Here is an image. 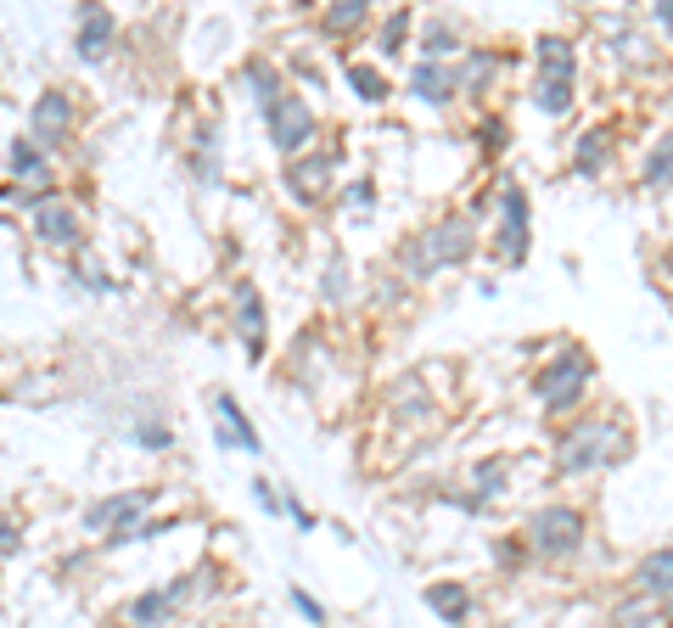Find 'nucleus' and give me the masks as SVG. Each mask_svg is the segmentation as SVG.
<instances>
[{
    "label": "nucleus",
    "instance_id": "nucleus-1",
    "mask_svg": "<svg viewBox=\"0 0 673 628\" xmlns=\"http://www.w3.org/2000/svg\"><path fill=\"white\" fill-rule=\"evenodd\" d=\"M629 455V432L612 426V421H579L556 444V471L561 477H579V471H595V466H612Z\"/></svg>",
    "mask_w": 673,
    "mask_h": 628
},
{
    "label": "nucleus",
    "instance_id": "nucleus-2",
    "mask_svg": "<svg viewBox=\"0 0 673 628\" xmlns=\"http://www.w3.org/2000/svg\"><path fill=\"white\" fill-rule=\"evenodd\" d=\"M466 259H471V225L466 219H444V225L410 236L399 248V270L415 275V281L432 275V270H444V264H466Z\"/></svg>",
    "mask_w": 673,
    "mask_h": 628
},
{
    "label": "nucleus",
    "instance_id": "nucleus-3",
    "mask_svg": "<svg viewBox=\"0 0 673 628\" xmlns=\"http://www.w3.org/2000/svg\"><path fill=\"white\" fill-rule=\"evenodd\" d=\"M590 376H595V365H590V354L584 349H567V354H556L545 370H539V404L545 410H572L579 404V393L590 388Z\"/></svg>",
    "mask_w": 673,
    "mask_h": 628
},
{
    "label": "nucleus",
    "instance_id": "nucleus-4",
    "mask_svg": "<svg viewBox=\"0 0 673 628\" xmlns=\"http://www.w3.org/2000/svg\"><path fill=\"white\" fill-rule=\"evenodd\" d=\"M527 545L539 556H572L584 545V516L572 505H545L534 522H527Z\"/></svg>",
    "mask_w": 673,
    "mask_h": 628
},
{
    "label": "nucleus",
    "instance_id": "nucleus-5",
    "mask_svg": "<svg viewBox=\"0 0 673 628\" xmlns=\"http://www.w3.org/2000/svg\"><path fill=\"white\" fill-rule=\"evenodd\" d=\"M270 118V140H275V147L281 152H304L309 147V135H315V113H309V102H304V95H281V102L264 113Z\"/></svg>",
    "mask_w": 673,
    "mask_h": 628
},
{
    "label": "nucleus",
    "instance_id": "nucleus-6",
    "mask_svg": "<svg viewBox=\"0 0 673 628\" xmlns=\"http://www.w3.org/2000/svg\"><path fill=\"white\" fill-rule=\"evenodd\" d=\"M147 511H152V489H124V494H113L102 505H90L84 522L90 527H107L113 539H129L135 534V516H147Z\"/></svg>",
    "mask_w": 673,
    "mask_h": 628
},
{
    "label": "nucleus",
    "instance_id": "nucleus-7",
    "mask_svg": "<svg viewBox=\"0 0 673 628\" xmlns=\"http://www.w3.org/2000/svg\"><path fill=\"white\" fill-rule=\"evenodd\" d=\"M68 124H73V102H68L62 90H45L39 102H34V113H28V129H34L28 140H34V147H62Z\"/></svg>",
    "mask_w": 673,
    "mask_h": 628
},
{
    "label": "nucleus",
    "instance_id": "nucleus-8",
    "mask_svg": "<svg viewBox=\"0 0 673 628\" xmlns=\"http://www.w3.org/2000/svg\"><path fill=\"white\" fill-rule=\"evenodd\" d=\"M214 438H219V449H248V455H259L264 444H259V432H253V421L236 410V399L230 393H214Z\"/></svg>",
    "mask_w": 673,
    "mask_h": 628
},
{
    "label": "nucleus",
    "instance_id": "nucleus-9",
    "mask_svg": "<svg viewBox=\"0 0 673 628\" xmlns=\"http://www.w3.org/2000/svg\"><path fill=\"white\" fill-rule=\"evenodd\" d=\"M34 230H39V241H52V248H73L79 241V214L62 197H39L34 203Z\"/></svg>",
    "mask_w": 673,
    "mask_h": 628
},
{
    "label": "nucleus",
    "instance_id": "nucleus-10",
    "mask_svg": "<svg viewBox=\"0 0 673 628\" xmlns=\"http://www.w3.org/2000/svg\"><path fill=\"white\" fill-rule=\"evenodd\" d=\"M107 45H113V12H102V7H79V39H73V52H79L84 62H102Z\"/></svg>",
    "mask_w": 673,
    "mask_h": 628
},
{
    "label": "nucleus",
    "instance_id": "nucleus-11",
    "mask_svg": "<svg viewBox=\"0 0 673 628\" xmlns=\"http://www.w3.org/2000/svg\"><path fill=\"white\" fill-rule=\"evenodd\" d=\"M500 259L522 264L527 259V191L511 185L505 191V236H500Z\"/></svg>",
    "mask_w": 673,
    "mask_h": 628
},
{
    "label": "nucleus",
    "instance_id": "nucleus-12",
    "mask_svg": "<svg viewBox=\"0 0 673 628\" xmlns=\"http://www.w3.org/2000/svg\"><path fill=\"white\" fill-rule=\"evenodd\" d=\"M331 169H336V158H331V152H315V158H293V169H286V185H293L304 203H320V191H326Z\"/></svg>",
    "mask_w": 673,
    "mask_h": 628
},
{
    "label": "nucleus",
    "instance_id": "nucleus-13",
    "mask_svg": "<svg viewBox=\"0 0 673 628\" xmlns=\"http://www.w3.org/2000/svg\"><path fill=\"white\" fill-rule=\"evenodd\" d=\"M635 595H646V601L668 595V601H673V545L651 550V556L635 567Z\"/></svg>",
    "mask_w": 673,
    "mask_h": 628
},
{
    "label": "nucleus",
    "instance_id": "nucleus-14",
    "mask_svg": "<svg viewBox=\"0 0 673 628\" xmlns=\"http://www.w3.org/2000/svg\"><path fill=\"white\" fill-rule=\"evenodd\" d=\"M236 331H242V343L248 354H264V298H259V286H236Z\"/></svg>",
    "mask_w": 673,
    "mask_h": 628
},
{
    "label": "nucleus",
    "instance_id": "nucleus-15",
    "mask_svg": "<svg viewBox=\"0 0 673 628\" xmlns=\"http://www.w3.org/2000/svg\"><path fill=\"white\" fill-rule=\"evenodd\" d=\"M185 590H191V578H174L169 590H152V595H140V601L129 606V623H135V628H158V623H163V617H169V612H174V606L185 601Z\"/></svg>",
    "mask_w": 673,
    "mask_h": 628
},
{
    "label": "nucleus",
    "instance_id": "nucleus-16",
    "mask_svg": "<svg viewBox=\"0 0 673 628\" xmlns=\"http://www.w3.org/2000/svg\"><path fill=\"white\" fill-rule=\"evenodd\" d=\"M455 84H460V73H449L444 62H421V68L410 73V90L421 95V102H432V107H444L449 95H455Z\"/></svg>",
    "mask_w": 673,
    "mask_h": 628
},
{
    "label": "nucleus",
    "instance_id": "nucleus-17",
    "mask_svg": "<svg viewBox=\"0 0 673 628\" xmlns=\"http://www.w3.org/2000/svg\"><path fill=\"white\" fill-rule=\"evenodd\" d=\"M421 601L438 612L444 623H466V617H471V590H460V584H426Z\"/></svg>",
    "mask_w": 673,
    "mask_h": 628
},
{
    "label": "nucleus",
    "instance_id": "nucleus-18",
    "mask_svg": "<svg viewBox=\"0 0 673 628\" xmlns=\"http://www.w3.org/2000/svg\"><path fill=\"white\" fill-rule=\"evenodd\" d=\"M612 628H657V601L646 595H629L617 612H612Z\"/></svg>",
    "mask_w": 673,
    "mask_h": 628
},
{
    "label": "nucleus",
    "instance_id": "nucleus-19",
    "mask_svg": "<svg viewBox=\"0 0 673 628\" xmlns=\"http://www.w3.org/2000/svg\"><path fill=\"white\" fill-rule=\"evenodd\" d=\"M539 68H545V79H572V45L567 39H539Z\"/></svg>",
    "mask_w": 673,
    "mask_h": 628
},
{
    "label": "nucleus",
    "instance_id": "nucleus-20",
    "mask_svg": "<svg viewBox=\"0 0 673 628\" xmlns=\"http://www.w3.org/2000/svg\"><path fill=\"white\" fill-rule=\"evenodd\" d=\"M534 102H539L545 113H567V107H572V79H545V73H539Z\"/></svg>",
    "mask_w": 673,
    "mask_h": 628
},
{
    "label": "nucleus",
    "instance_id": "nucleus-21",
    "mask_svg": "<svg viewBox=\"0 0 673 628\" xmlns=\"http://www.w3.org/2000/svg\"><path fill=\"white\" fill-rule=\"evenodd\" d=\"M668 180H673V135H662L657 152L646 158V185L657 191V185H668Z\"/></svg>",
    "mask_w": 673,
    "mask_h": 628
},
{
    "label": "nucleus",
    "instance_id": "nucleus-22",
    "mask_svg": "<svg viewBox=\"0 0 673 628\" xmlns=\"http://www.w3.org/2000/svg\"><path fill=\"white\" fill-rule=\"evenodd\" d=\"M349 84L365 95V102H381V95H388V79H381L370 62H354V68H349Z\"/></svg>",
    "mask_w": 673,
    "mask_h": 628
},
{
    "label": "nucleus",
    "instance_id": "nucleus-23",
    "mask_svg": "<svg viewBox=\"0 0 673 628\" xmlns=\"http://www.w3.org/2000/svg\"><path fill=\"white\" fill-rule=\"evenodd\" d=\"M248 84H253V90H259V107H264V113H270V107H275V102H281V95H286V90H281V84H275V73H270V68H264V62H253V68H248Z\"/></svg>",
    "mask_w": 673,
    "mask_h": 628
},
{
    "label": "nucleus",
    "instance_id": "nucleus-24",
    "mask_svg": "<svg viewBox=\"0 0 673 628\" xmlns=\"http://www.w3.org/2000/svg\"><path fill=\"white\" fill-rule=\"evenodd\" d=\"M12 169H18V174H34V180H45V158H39V147H34V140H18V147H12Z\"/></svg>",
    "mask_w": 673,
    "mask_h": 628
},
{
    "label": "nucleus",
    "instance_id": "nucleus-25",
    "mask_svg": "<svg viewBox=\"0 0 673 628\" xmlns=\"http://www.w3.org/2000/svg\"><path fill=\"white\" fill-rule=\"evenodd\" d=\"M601 158H606V129H590V135H584V147H579V169H584V174H595V169H601Z\"/></svg>",
    "mask_w": 673,
    "mask_h": 628
},
{
    "label": "nucleus",
    "instance_id": "nucleus-26",
    "mask_svg": "<svg viewBox=\"0 0 673 628\" xmlns=\"http://www.w3.org/2000/svg\"><path fill=\"white\" fill-rule=\"evenodd\" d=\"M404 34H410V12H393L388 28H381V57H393L399 45H404Z\"/></svg>",
    "mask_w": 673,
    "mask_h": 628
},
{
    "label": "nucleus",
    "instance_id": "nucleus-27",
    "mask_svg": "<svg viewBox=\"0 0 673 628\" xmlns=\"http://www.w3.org/2000/svg\"><path fill=\"white\" fill-rule=\"evenodd\" d=\"M449 45H455V28H449V23H432V28H426V62H438Z\"/></svg>",
    "mask_w": 673,
    "mask_h": 628
},
{
    "label": "nucleus",
    "instance_id": "nucleus-28",
    "mask_svg": "<svg viewBox=\"0 0 673 628\" xmlns=\"http://www.w3.org/2000/svg\"><path fill=\"white\" fill-rule=\"evenodd\" d=\"M360 18H365V0H343V7H331V12H326V23H331V28H354Z\"/></svg>",
    "mask_w": 673,
    "mask_h": 628
},
{
    "label": "nucleus",
    "instance_id": "nucleus-29",
    "mask_svg": "<svg viewBox=\"0 0 673 628\" xmlns=\"http://www.w3.org/2000/svg\"><path fill=\"white\" fill-rule=\"evenodd\" d=\"M135 438H140V444H147V449H169V426H140V432H135Z\"/></svg>",
    "mask_w": 673,
    "mask_h": 628
},
{
    "label": "nucleus",
    "instance_id": "nucleus-30",
    "mask_svg": "<svg viewBox=\"0 0 673 628\" xmlns=\"http://www.w3.org/2000/svg\"><path fill=\"white\" fill-rule=\"evenodd\" d=\"M349 293V281H343V264H331L326 270V298H343Z\"/></svg>",
    "mask_w": 673,
    "mask_h": 628
},
{
    "label": "nucleus",
    "instance_id": "nucleus-31",
    "mask_svg": "<svg viewBox=\"0 0 673 628\" xmlns=\"http://www.w3.org/2000/svg\"><path fill=\"white\" fill-rule=\"evenodd\" d=\"M293 606H298V612H304L309 623H320V617H326V612H320V601H309L304 590H293Z\"/></svg>",
    "mask_w": 673,
    "mask_h": 628
},
{
    "label": "nucleus",
    "instance_id": "nucleus-32",
    "mask_svg": "<svg viewBox=\"0 0 673 628\" xmlns=\"http://www.w3.org/2000/svg\"><path fill=\"white\" fill-rule=\"evenodd\" d=\"M483 147H489V152H500V147H505V124H494V118L483 124Z\"/></svg>",
    "mask_w": 673,
    "mask_h": 628
},
{
    "label": "nucleus",
    "instance_id": "nucleus-33",
    "mask_svg": "<svg viewBox=\"0 0 673 628\" xmlns=\"http://www.w3.org/2000/svg\"><path fill=\"white\" fill-rule=\"evenodd\" d=\"M12 550H18V527L0 522V556H12Z\"/></svg>",
    "mask_w": 673,
    "mask_h": 628
},
{
    "label": "nucleus",
    "instance_id": "nucleus-34",
    "mask_svg": "<svg viewBox=\"0 0 673 628\" xmlns=\"http://www.w3.org/2000/svg\"><path fill=\"white\" fill-rule=\"evenodd\" d=\"M494 556L511 567V561H522V545H516V539H500V550H494Z\"/></svg>",
    "mask_w": 673,
    "mask_h": 628
},
{
    "label": "nucleus",
    "instance_id": "nucleus-35",
    "mask_svg": "<svg viewBox=\"0 0 673 628\" xmlns=\"http://www.w3.org/2000/svg\"><path fill=\"white\" fill-rule=\"evenodd\" d=\"M253 494H259V505H264V511H281V500H275V489H270V482H259Z\"/></svg>",
    "mask_w": 673,
    "mask_h": 628
},
{
    "label": "nucleus",
    "instance_id": "nucleus-36",
    "mask_svg": "<svg viewBox=\"0 0 673 628\" xmlns=\"http://www.w3.org/2000/svg\"><path fill=\"white\" fill-rule=\"evenodd\" d=\"M657 18H662V23L673 28V0H662V7H657Z\"/></svg>",
    "mask_w": 673,
    "mask_h": 628
},
{
    "label": "nucleus",
    "instance_id": "nucleus-37",
    "mask_svg": "<svg viewBox=\"0 0 673 628\" xmlns=\"http://www.w3.org/2000/svg\"><path fill=\"white\" fill-rule=\"evenodd\" d=\"M668 623H673V601H668Z\"/></svg>",
    "mask_w": 673,
    "mask_h": 628
},
{
    "label": "nucleus",
    "instance_id": "nucleus-38",
    "mask_svg": "<svg viewBox=\"0 0 673 628\" xmlns=\"http://www.w3.org/2000/svg\"><path fill=\"white\" fill-rule=\"evenodd\" d=\"M668 270H673V253H668Z\"/></svg>",
    "mask_w": 673,
    "mask_h": 628
}]
</instances>
